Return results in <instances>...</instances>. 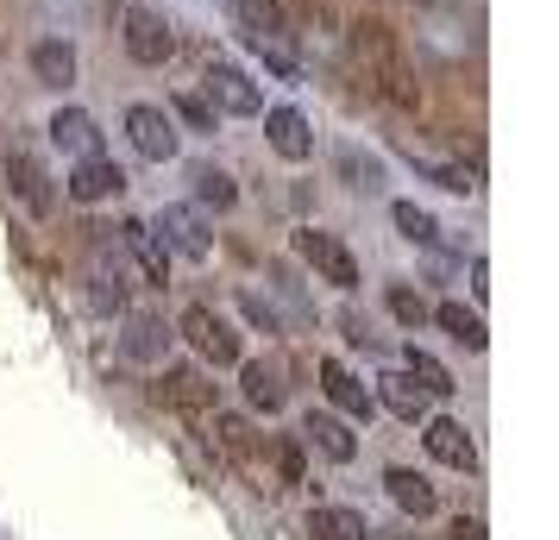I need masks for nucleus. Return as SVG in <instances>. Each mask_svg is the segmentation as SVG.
I'll list each match as a JSON object with an SVG mask.
<instances>
[{
  "label": "nucleus",
  "mask_w": 559,
  "mask_h": 540,
  "mask_svg": "<svg viewBox=\"0 0 559 540\" xmlns=\"http://www.w3.org/2000/svg\"><path fill=\"white\" fill-rule=\"evenodd\" d=\"M302 434L314 440V446H321L333 465H353V459H358V434L346 428V421H340V415H308Z\"/></svg>",
  "instance_id": "obj_17"
},
{
  "label": "nucleus",
  "mask_w": 559,
  "mask_h": 540,
  "mask_svg": "<svg viewBox=\"0 0 559 540\" xmlns=\"http://www.w3.org/2000/svg\"><path fill=\"white\" fill-rule=\"evenodd\" d=\"M321 389H328L333 409H346L353 421H371V415H378V396L358 384V377H353V371H346L340 359H321Z\"/></svg>",
  "instance_id": "obj_11"
},
{
  "label": "nucleus",
  "mask_w": 559,
  "mask_h": 540,
  "mask_svg": "<svg viewBox=\"0 0 559 540\" xmlns=\"http://www.w3.org/2000/svg\"><path fill=\"white\" fill-rule=\"evenodd\" d=\"M390 220H396V232H403V239H415V245H440V227H433L428 207L396 202V207H390Z\"/></svg>",
  "instance_id": "obj_27"
},
{
  "label": "nucleus",
  "mask_w": 559,
  "mask_h": 540,
  "mask_svg": "<svg viewBox=\"0 0 559 540\" xmlns=\"http://www.w3.org/2000/svg\"><path fill=\"white\" fill-rule=\"evenodd\" d=\"M383 302H390V314H396V321H403V327H421V321H428V302H421V296H415V289H390V296H383Z\"/></svg>",
  "instance_id": "obj_30"
},
{
  "label": "nucleus",
  "mask_w": 559,
  "mask_h": 540,
  "mask_svg": "<svg viewBox=\"0 0 559 540\" xmlns=\"http://www.w3.org/2000/svg\"><path fill=\"white\" fill-rule=\"evenodd\" d=\"M88 302L102 314H120L127 309V284H120V277H88Z\"/></svg>",
  "instance_id": "obj_31"
},
{
  "label": "nucleus",
  "mask_w": 559,
  "mask_h": 540,
  "mask_svg": "<svg viewBox=\"0 0 559 540\" xmlns=\"http://www.w3.org/2000/svg\"><path fill=\"white\" fill-rule=\"evenodd\" d=\"M157 239H164V252H182V257L214 252V232L202 227L195 207H164V214H157Z\"/></svg>",
  "instance_id": "obj_10"
},
{
  "label": "nucleus",
  "mask_w": 559,
  "mask_h": 540,
  "mask_svg": "<svg viewBox=\"0 0 559 540\" xmlns=\"http://www.w3.org/2000/svg\"><path fill=\"white\" fill-rule=\"evenodd\" d=\"M239 384H246V403H252V409H264V415L283 409V364L252 359L246 371H239Z\"/></svg>",
  "instance_id": "obj_21"
},
{
  "label": "nucleus",
  "mask_w": 559,
  "mask_h": 540,
  "mask_svg": "<svg viewBox=\"0 0 559 540\" xmlns=\"http://www.w3.org/2000/svg\"><path fill=\"white\" fill-rule=\"evenodd\" d=\"M120 232H127V252L139 257V271H145V284H157V289L170 284V252H164V239H157V232L145 227V220H127Z\"/></svg>",
  "instance_id": "obj_16"
},
{
  "label": "nucleus",
  "mask_w": 559,
  "mask_h": 540,
  "mask_svg": "<svg viewBox=\"0 0 559 540\" xmlns=\"http://www.w3.org/2000/svg\"><path fill=\"white\" fill-rule=\"evenodd\" d=\"M408 377H415V384L428 389V396H453V371H447V364L433 359V352H421V346H408V364H403Z\"/></svg>",
  "instance_id": "obj_26"
},
{
  "label": "nucleus",
  "mask_w": 559,
  "mask_h": 540,
  "mask_svg": "<svg viewBox=\"0 0 559 540\" xmlns=\"http://www.w3.org/2000/svg\"><path fill=\"white\" fill-rule=\"evenodd\" d=\"M63 189H70V202H107V195H120V189H127V170H120V164H114V157H76V170H70V177H63Z\"/></svg>",
  "instance_id": "obj_7"
},
{
  "label": "nucleus",
  "mask_w": 559,
  "mask_h": 540,
  "mask_svg": "<svg viewBox=\"0 0 559 540\" xmlns=\"http://www.w3.org/2000/svg\"><path fill=\"white\" fill-rule=\"evenodd\" d=\"M32 76L45 82V88H70V82H76V51H70L63 38L32 45Z\"/></svg>",
  "instance_id": "obj_19"
},
{
  "label": "nucleus",
  "mask_w": 559,
  "mask_h": 540,
  "mask_svg": "<svg viewBox=\"0 0 559 540\" xmlns=\"http://www.w3.org/2000/svg\"><path fill=\"white\" fill-rule=\"evenodd\" d=\"M157 396L177 403V409H214V384H207L202 371H164V389Z\"/></svg>",
  "instance_id": "obj_23"
},
{
  "label": "nucleus",
  "mask_w": 559,
  "mask_h": 540,
  "mask_svg": "<svg viewBox=\"0 0 559 540\" xmlns=\"http://www.w3.org/2000/svg\"><path fill=\"white\" fill-rule=\"evenodd\" d=\"M246 314H252L258 327H277V321H271V309H264V302H258V296H246Z\"/></svg>",
  "instance_id": "obj_34"
},
{
  "label": "nucleus",
  "mask_w": 559,
  "mask_h": 540,
  "mask_svg": "<svg viewBox=\"0 0 559 540\" xmlns=\"http://www.w3.org/2000/svg\"><path fill=\"white\" fill-rule=\"evenodd\" d=\"M207 101L227 107V113H264V95H258L252 76L233 70V63H214V70H207Z\"/></svg>",
  "instance_id": "obj_12"
},
{
  "label": "nucleus",
  "mask_w": 559,
  "mask_h": 540,
  "mask_svg": "<svg viewBox=\"0 0 559 540\" xmlns=\"http://www.w3.org/2000/svg\"><path fill=\"white\" fill-rule=\"evenodd\" d=\"M353 63L365 70V82L378 88L383 101H396V107H415V101H421L415 70H408L403 45H396V32L383 26V20H358V26H353Z\"/></svg>",
  "instance_id": "obj_1"
},
{
  "label": "nucleus",
  "mask_w": 559,
  "mask_h": 540,
  "mask_svg": "<svg viewBox=\"0 0 559 540\" xmlns=\"http://www.w3.org/2000/svg\"><path fill=\"white\" fill-rule=\"evenodd\" d=\"M371 540H415V535H378V528H371Z\"/></svg>",
  "instance_id": "obj_35"
},
{
  "label": "nucleus",
  "mask_w": 559,
  "mask_h": 540,
  "mask_svg": "<svg viewBox=\"0 0 559 540\" xmlns=\"http://www.w3.org/2000/svg\"><path fill=\"white\" fill-rule=\"evenodd\" d=\"M308 535L314 540H371V521L346 503H314L308 509Z\"/></svg>",
  "instance_id": "obj_15"
},
{
  "label": "nucleus",
  "mask_w": 559,
  "mask_h": 540,
  "mask_svg": "<svg viewBox=\"0 0 559 540\" xmlns=\"http://www.w3.org/2000/svg\"><path fill=\"white\" fill-rule=\"evenodd\" d=\"M120 346H127V359L157 364L164 352H170V327H164V321H152V314H132V321H127V339H120Z\"/></svg>",
  "instance_id": "obj_20"
},
{
  "label": "nucleus",
  "mask_w": 559,
  "mask_h": 540,
  "mask_svg": "<svg viewBox=\"0 0 559 540\" xmlns=\"http://www.w3.org/2000/svg\"><path fill=\"white\" fill-rule=\"evenodd\" d=\"M433 321H440V327H447L465 352H484V339H490V334H484V321H478V309H465V302H440V309H433Z\"/></svg>",
  "instance_id": "obj_24"
},
{
  "label": "nucleus",
  "mask_w": 559,
  "mask_h": 540,
  "mask_svg": "<svg viewBox=\"0 0 559 540\" xmlns=\"http://www.w3.org/2000/svg\"><path fill=\"white\" fill-rule=\"evenodd\" d=\"M7 177H13V189H20V202H26L32 214H51V182H45V170H38V157L13 152Z\"/></svg>",
  "instance_id": "obj_22"
},
{
  "label": "nucleus",
  "mask_w": 559,
  "mask_h": 540,
  "mask_svg": "<svg viewBox=\"0 0 559 540\" xmlns=\"http://www.w3.org/2000/svg\"><path fill=\"white\" fill-rule=\"evenodd\" d=\"M453 540H484V521H478V515H459V521H453Z\"/></svg>",
  "instance_id": "obj_33"
},
{
  "label": "nucleus",
  "mask_w": 559,
  "mask_h": 540,
  "mask_svg": "<svg viewBox=\"0 0 559 540\" xmlns=\"http://www.w3.org/2000/svg\"><path fill=\"white\" fill-rule=\"evenodd\" d=\"M195 202L214 207V214H227V207L239 202V182H233L221 164H202V170H195Z\"/></svg>",
  "instance_id": "obj_25"
},
{
  "label": "nucleus",
  "mask_w": 559,
  "mask_h": 540,
  "mask_svg": "<svg viewBox=\"0 0 559 540\" xmlns=\"http://www.w3.org/2000/svg\"><path fill=\"white\" fill-rule=\"evenodd\" d=\"M239 7V26L252 38V51L277 70V76H296V51H289V20H283L277 0H233Z\"/></svg>",
  "instance_id": "obj_2"
},
{
  "label": "nucleus",
  "mask_w": 559,
  "mask_h": 540,
  "mask_svg": "<svg viewBox=\"0 0 559 540\" xmlns=\"http://www.w3.org/2000/svg\"><path fill=\"white\" fill-rule=\"evenodd\" d=\"M264 139H271V152L289 157V164H308V157H314V127H308L302 107H271V113H264Z\"/></svg>",
  "instance_id": "obj_9"
},
{
  "label": "nucleus",
  "mask_w": 559,
  "mask_h": 540,
  "mask_svg": "<svg viewBox=\"0 0 559 540\" xmlns=\"http://www.w3.org/2000/svg\"><path fill=\"white\" fill-rule=\"evenodd\" d=\"M177 334L202 352L207 364H239V334H233V321L227 314H214L207 302H195V309H182L177 321Z\"/></svg>",
  "instance_id": "obj_3"
},
{
  "label": "nucleus",
  "mask_w": 559,
  "mask_h": 540,
  "mask_svg": "<svg viewBox=\"0 0 559 540\" xmlns=\"http://www.w3.org/2000/svg\"><path fill=\"white\" fill-rule=\"evenodd\" d=\"M127 139H132V152L139 157H152V164H170L177 157V120L164 113V107H152V101H139V107H127Z\"/></svg>",
  "instance_id": "obj_6"
},
{
  "label": "nucleus",
  "mask_w": 559,
  "mask_h": 540,
  "mask_svg": "<svg viewBox=\"0 0 559 540\" xmlns=\"http://www.w3.org/2000/svg\"><path fill=\"white\" fill-rule=\"evenodd\" d=\"M271 459H277V478H283V484H302V478H308L302 446H296V440H277V446H271Z\"/></svg>",
  "instance_id": "obj_32"
},
{
  "label": "nucleus",
  "mask_w": 559,
  "mask_h": 540,
  "mask_svg": "<svg viewBox=\"0 0 559 540\" xmlns=\"http://www.w3.org/2000/svg\"><path fill=\"white\" fill-rule=\"evenodd\" d=\"M403 152H408V164H421V170H428L440 189H453V195H472V189H478V182H472V170H459V164H440V157L415 152V145H403Z\"/></svg>",
  "instance_id": "obj_28"
},
{
  "label": "nucleus",
  "mask_w": 559,
  "mask_h": 540,
  "mask_svg": "<svg viewBox=\"0 0 559 540\" xmlns=\"http://www.w3.org/2000/svg\"><path fill=\"white\" fill-rule=\"evenodd\" d=\"M51 145L70 157H95L102 152V127H95V113H82V107H63L51 120Z\"/></svg>",
  "instance_id": "obj_13"
},
{
  "label": "nucleus",
  "mask_w": 559,
  "mask_h": 540,
  "mask_svg": "<svg viewBox=\"0 0 559 540\" xmlns=\"http://www.w3.org/2000/svg\"><path fill=\"white\" fill-rule=\"evenodd\" d=\"M177 113H182L195 132H214V127H221V107L207 101V95H177Z\"/></svg>",
  "instance_id": "obj_29"
},
{
  "label": "nucleus",
  "mask_w": 559,
  "mask_h": 540,
  "mask_svg": "<svg viewBox=\"0 0 559 540\" xmlns=\"http://www.w3.org/2000/svg\"><path fill=\"white\" fill-rule=\"evenodd\" d=\"M296 252H302L308 264H314V277H321V284L346 289V296L358 289V257L346 252V245H340L333 232H321V227H302V232H296Z\"/></svg>",
  "instance_id": "obj_4"
},
{
  "label": "nucleus",
  "mask_w": 559,
  "mask_h": 540,
  "mask_svg": "<svg viewBox=\"0 0 559 540\" xmlns=\"http://www.w3.org/2000/svg\"><path fill=\"white\" fill-rule=\"evenodd\" d=\"M383 490H390V503H396L403 515H433L440 509L433 484L421 478V471H408V465H390V471H383Z\"/></svg>",
  "instance_id": "obj_14"
},
{
  "label": "nucleus",
  "mask_w": 559,
  "mask_h": 540,
  "mask_svg": "<svg viewBox=\"0 0 559 540\" xmlns=\"http://www.w3.org/2000/svg\"><path fill=\"white\" fill-rule=\"evenodd\" d=\"M421 446H428L440 465H453V471H472V465H478V440H472V428L453 421V415H433L428 428H421Z\"/></svg>",
  "instance_id": "obj_8"
},
{
  "label": "nucleus",
  "mask_w": 559,
  "mask_h": 540,
  "mask_svg": "<svg viewBox=\"0 0 559 540\" xmlns=\"http://www.w3.org/2000/svg\"><path fill=\"white\" fill-rule=\"evenodd\" d=\"M120 32H127L132 63H170V57H177V32H170V20L152 13V7H127V13H120Z\"/></svg>",
  "instance_id": "obj_5"
},
{
  "label": "nucleus",
  "mask_w": 559,
  "mask_h": 540,
  "mask_svg": "<svg viewBox=\"0 0 559 540\" xmlns=\"http://www.w3.org/2000/svg\"><path fill=\"white\" fill-rule=\"evenodd\" d=\"M378 403L390 415H403V421H421L428 415V389L415 384L408 371H390V377H378Z\"/></svg>",
  "instance_id": "obj_18"
}]
</instances>
